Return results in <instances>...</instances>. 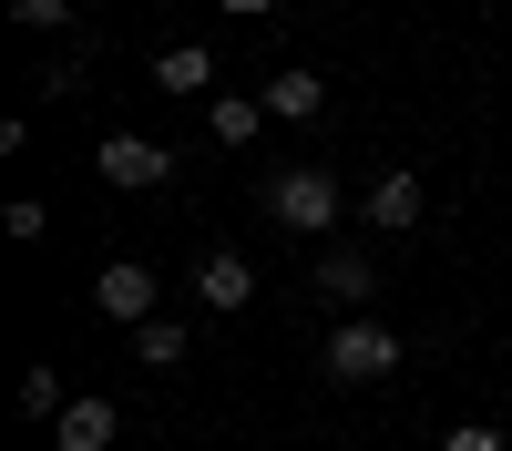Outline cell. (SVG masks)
Masks as SVG:
<instances>
[{
    "mask_svg": "<svg viewBox=\"0 0 512 451\" xmlns=\"http://www.w3.org/2000/svg\"><path fill=\"white\" fill-rule=\"evenodd\" d=\"M369 287H379V267L359 257V246H338V257H318V298H338V308H359Z\"/></svg>",
    "mask_w": 512,
    "mask_h": 451,
    "instance_id": "obj_10",
    "label": "cell"
},
{
    "mask_svg": "<svg viewBox=\"0 0 512 451\" xmlns=\"http://www.w3.org/2000/svg\"><path fill=\"white\" fill-rule=\"evenodd\" d=\"M390 369H400V328H379V318H349V328H338V339H328V380H390Z\"/></svg>",
    "mask_w": 512,
    "mask_h": 451,
    "instance_id": "obj_2",
    "label": "cell"
},
{
    "mask_svg": "<svg viewBox=\"0 0 512 451\" xmlns=\"http://www.w3.org/2000/svg\"><path fill=\"white\" fill-rule=\"evenodd\" d=\"M256 103H267V123H308L318 103H328V82L308 72V62H287L277 82H267V93H256Z\"/></svg>",
    "mask_w": 512,
    "mask_h": 451,
    "instance_id": "obj_7",
    "label": "cell"
},
{
    "mask_svg": "<svg viewBox=\"0 0 512 451\" xmlns=\"http://www.w3.org/2000/svg\"><path fill=\"white\" fill-rule=\"evenodd\" d=\"M93 308H103L113 328H154V267H134V257H113V267L93 277Z\"/></svg>",
    "mask_w": 512,
    "mask_h": 451,
    "instance_id": "obj_4",
    "label": "cell"
},
{
    "mask_svg": "<svg viewBox=\"0 0 512 451\" xmlns=\"http://www.w3.org/2000/svg\"><path fill=\"white\" fill-rule=\"evenodd\" d=\"M205 134H216V144H256V134H267V103H256V93H216V123H205Z\"/></svg>",
    "mask_w": 512,
    "mask_h": 451,
    "instance_id": "obj_11",
    "label": "cell"
},
{
    "mask_svg": "<svg viewBox=\"0 0 512 451\" xmlns=\"http://www.w3.org/2000/svg\"><path fill=\"white\" fill-rule=\"evenodd\" d=\"M52 431H62V451H113V431H123V410H113V400H72V410H62Z\"/></svg>",
    "mask_w": 512,
    "mask_h": 451,
    "instance_id": "obj_9",
    "label": "cell"
},
{
    "mask_svg": "<svg viewBox=\"0 0 512 451\" xmlns=\"http://www.w3.org/2000/svg\"><path fill=\"white\" fill-rule=\"evenodd\" d=\"M267 216L287 236H328L338 226V175H328V164H287V175H267Z\"/></svg>",
    "mask_w": 512,
    "mask_h": 451,
    "instance_id": "obj_1",
    "label": "cell"
},
{
    "mask_svg": "<svg viewBox=\"0 0 512 451\" xmlns=\"http://www.w3.org/2000/svg\"><path fill=\"white\" fill-rule=\"evenodd\" d=\"M164 175H175V154H164L154 134H103V185H123V195H154Z\"/></svg>",
    "mask_w": 512,
    "mask_h": 451,
    "instance_id": "obj_3",
    "label": "cell"
},
{
    "mask_svg": "<svg viewBox=\"0 0 512 451\" xmlns=\"http://www.w3.org/2000/svg\"><path fill=\"white\" fill-rule=\"evenodd\" d=\"M154 82H164V93H216V52H205V41H164Z\"/></svg>",
    "mask_w": 512,
    "mask_h": 451,
    "instance_id": "obj_8",
    "label": "cell"
},
{
    "mask_svg": "<svg viewBox=\"0 0 512 451\" xmlns=\"http://www.w3.org/2000/svg\"><path fill=\"white\" fill-rule=\"evenodd\" d=\"M420 205H431V195H420V175L400 164V175H379V185H369L359 216H369V226H390V236H410V226H420Z\"/></svg>",
    "mask_w": 512,
    "mask_h": 451,
    "instance_id": "obj_6",
    "label": "cell"
},
{
    "mask_svg": "<svg viewBox=\"0 0 512 451\" xmlns=\"http://www.w3.org/2000/svg\"><path fill=\"white\" fill-rule=\"evenodd\" d=\"M21 410H31V421H62V369H21Z\"/></svg>",
    "mask_w": 512,
    "mask_h": 451,
    "instance_id": "obj_12",
    "label": "cell"
},
{
    "mask_svg": "<svg viewBox=\"0 0 512 451\" xmlns=\"http://www.w3.org/2000/svg\"><path fill=\"white\" fill-rule=\"evenodd\" d=\"M195 298H205V308H216V318H236V308L256 298V267L236 257V246H216V257H205V267H195Z\"/></svg>",
    "mask_w": 512,
    "mask_h": 451,
    "instance_id": "obj_5",
    "label": "cell"
},
{
    "mask_svg": "<svg viewBox=\"0 0 512 451\" xmlns=\"http://www.w3.org/2000/svg\"><path fill=\"white\" fill-rule=\"evenodd\" d=\"M134 359H144V369H175V359H185V328H175V318L134 328Z\"/></svg>",
    "mask_w": 512,
    "mask_h": 451,
    "instance_id": "obj_13",
    "label": "cell"
},
{
    "mask_svg": "<svg viewBox=\"0 0 512 451\" xmlns=\"http://www.w3.org/2000/svg\"><path fill=\"white\" fill-rule=\"evenodd\" d=\"M441 451H502V431H482V421H461V431H451Z\"/></svg>",
    "mask_w": 512,
    "mask_h": 451,
    "instance_id": "obj_15",
    "label": "cell"
},
{
    "mask_svg": "<svg viewBox=\"0 0 512 451\" xmlns=\"http://www.w3.org/2000/svg\"><path fill=\"white\" fill-rule=\"evenodd\" d=\"M0 226H11V236H21V246H31V236H41V226H52V205H41V195H21V205H0Z\"/></svg>",
    "mask_w": 512,
    "mask_h": 451,
    "instance_id": "obj_14",
    "label": "cell"
}]
</instances>
